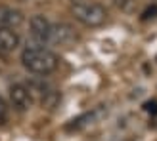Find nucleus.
I'll return each instance as SVG.
<instances>
[{
    "label": "nucleus",
    "mask_w": 157,
    "mask_h": 141,
    "mask_svg": "<svg viewBox=\"0 0 157 141\" xmlns=\"http://www.w3.org/2000/svg\"><path fill=\"white\" fill-rule=\"evenodd\" d=\"M107 113V109L104 107V105H98V107H94L92 111H86V113H82L81 116H77V118H73L71 122L65 126V130L67 132H73V130H82L84 126H88V124H94L100 116H104Z\"/></svg>",
    "instance_id": "obj_7"
},
{
    "label": "nucleus",
    "mask_w": 157,
    "mask_h": 141,
    "mask_svg": "<svg viewBox=\"0 0 157 141\" xmlns=\"http://www.w3.org/2000/svg\"><path fill=\"white\" fill-rule=\"evenodd\" d=\"M8 120V103L0 97V126Z\"/></svg>",
    "instance_id": "obj_11"
},
{
    "label": "nucleus",
    "mask_w": 157,
    "mask_h": 141,
    "mask_svg": "<svg viewBox=\"0 0 157 141\" xmlns=\"http://www.w3.org/2000/svg\"><path fill=\"white\" fill-rule=\"evenodd\" d=\"M71 13L84 27H101L107 21V10L101 4L90 0H73Z\"/></svg>",
    "instance_id": "obj_2"
},
{
    "label": "nucleus",
    "mask_w": 157,
    "mask_h": 141,
    "mask_svg": "<svg viewBox=\"0 0 157 141\" xmlns=\"http://www.w3.org/2000/svg\"><path fill=\"white\" fill-rule=\"evenodd\" d=\"M153 17H157V4H151L150 8H146L144 13H142V19L144 21L146 19H153Z\"/></svg>",
    "instance_id": "obj_10"
},
{
    "label": "nucleus",
    "mask_w": 157,
    "mask_h": 141,
    "mask_svg": "<svg viewBox=\"0 0 157 141\" xmlns=\"http://www.w3.org/2000/svg\"><path fill=\"white\" fill-rule=\"evenodd\" d=\"M50 29H52V23L42 13H36V15H33V17L29 19V34L38 46H44L48 42Z\"/></svg>",
    "instance_id": "obj_5"
},
{
    "label": "nucleus",
    "mask_w": 157,
    "mask_h": 141,
    "mask_svg": "<svg viewBox=\"0 0 157 141\" xmlns=\"http://www.w3.org/2000/svg\"><path fill=\"white\" fill-rule=\"evenodd\" d=\"M21 38L15 29H0V56H8L19 48Z\"/></svg>",
    "instance_id": "obj_9"
},
{
    "label": "nucleus",
    "mask_w": 157,
    "mask_h": 141,
    "mask_svg": "<svg viewBox=\"0 0 157 141\" xmlns=\"http://www.w3.org/2000/svg\"><path fill=\"white\" fill-rule=\"evenodd\" d=\"M19 61L29 73L38 74V76L52 74L59 65V57L56 53L48 48H44V46H38V44L27 46V48L21 52Z\"/></svg>",
    "instance_id": "obj_1"
},
{
    "label": "nucleus",
    "mask_w": 157,
    "mask_h": 141,
    "mask_svg": "<svg viewBox=\"0 0 157 141\" xmlns=\"http://www.w3.org/2000/svg\"><path fill=\"white\" fill-rule=\"evenodd\" d=\"M27 88H29V92H31V96H33V99H35V101H40L44 107L54 109V107L58 105V101H59V92L54 88V86H50L48 82L33 78V80L27 82Z\"/></svg>",
    "instance_id": "obj_3"
},
{
    "label": "nucleus",
    "mask_w": 157,
    "mask_h": 141,
    "mask_svg": "<svg viewBox=\"0 0 157 141\" xmlns=\"http://www.w3.org/2000/svg\"><path fill=\"white\" fill-rule=\"evenodd\" d=\"M25 15L21 10L12 6H0V29H17L23 25Z\"/></svg>",
    "instance_id": "obj_8"
},
{
    "label": "nucleus",
    "mask_w": 157,
    "mask_h": 141,
    "mask_svg": "<svg viewBox=\"0 0 157 141\" xmlns=\"http://www.w3.org/2000/svg\"><path fill=\"white\" fill-rule=\"evenodd\" d=\"M77 31L73 25L69 23H54L48 34V42L46 44H54V46H71L77 40Z\"/></svg>",
    "instance_id": "obj_4"
},
{
    "label": "nucleus",
    "mask_w": 157,
    "mask_h": 141,
    "mask_svg": "<svg viewBox=\"0 0 157 141\" xmlns=\"http://www.w3.org/2000/svg\"><path fill=\"white\" fill-rule=\"evenodd\" d=\"M10 103L17 109V111H27V109L33 107L35 99H33V96H31L27 84L17 82V84L10 86Z\"/></svg>",
    "instance_id": "obj_6"
},
{
    "label": "nucleus",
    "mask_w": 157,
    "mask_h": 141,
    "mask_svg": "<svg viewBox=\"0 0 157 141\" xmlns=\"http://www.w3.org/2000/svg\"><path fill=\"white\" fill-rule=\"evenodd\" d=\"M144 109H146L147 113H151V114H157V101H155V99L146 101V103H144Z\"/></svg>",
    "instance_id": "obj_12"
}]
</instances>
